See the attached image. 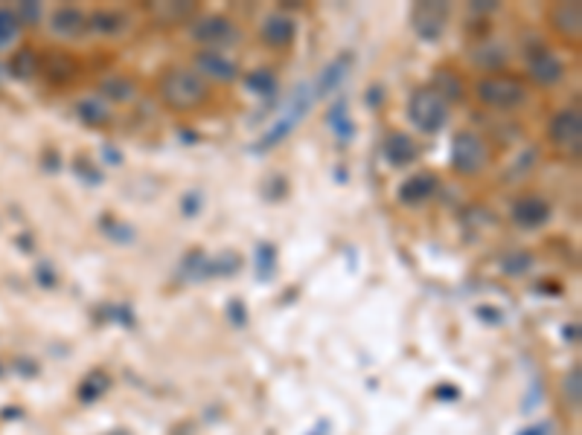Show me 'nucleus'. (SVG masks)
<instances>
[{
  "instance_id": "obj_18",
  "label": "nucleus",
  "mask_w": 582,
  "mask_h": 435,
  "mask_svg": "<svg viewBox=\"0 0 582 435\" xmlns=\"http://www.w3.org/2000/svg\"><path fill=\"white\" fill-rule=\"evenodd\" d=\"M41 72H44L53 84H70L79 76V62L67 53H47L41 58Z\"/></svg>"
},
{
  "instance_id": "obj_32",
  "label": "nucleus",
  "mask_w": 582,
  "mask_h": 435,
  "mask_svg": "<svg viewBox=\"0 0 582 435\" xmlns=\"http://www.w3.org/2000/svg\"><path fill=\"white\" fill-rule=\"evenodd\" d=\"M565 395H567V403H579V369H574L571 374H567V381H565Z\"/></svg>"
},
{
  "instance_id": "obj_11",
  "label": "nucleus",
  "mask_w": 582,
  "mask_h": 435,
  "mask_svg": "<svg viewBox=\"0 0 582 435\" xmlns=\"http://www.w3.org/2000/svg\"><path fill=\"white\" fill-rule=\"evenodd\" d=\"M509 218H513V224L518 229H542L553 218V207L542 195H524L513 203Z\"/></svg>"
},
{
  "instance_id": "obj_35",
  "label": "nucleus",
  "mask_w": 582,
  "mask_h": 435,
  "mask_svg": "<svg viewBox=\"0 0 582 435\" xmlns=\"http://www.w3.org/2000/svg\"><path fill=\"white\" fill-rule=\"evenodd\" d=\"M108 435H129V432H125V430H113V432H108Z\"/></svg>"
},
{
  "instance_id": "obj_23",
  "label": "nucleus",
  "mask_w": 582,
  "mask_h": 435,
  "mask_svg": "<svg viewBox=\"0 0 582 435\" xmlns=\"http://www.w3.org/2000/svg\"><path fill=\"white\" fill-rule=\"evenodd\" d=\"M9 70L15 72L18 79H33V76H38V72H41V58L35 55V50L24 47V50H18L15 55H12Z\"/></svg>"
},
{
  "instance_id": "obj_34",
  "label": "nucleus",
  "mask_w": 582,
  "mask_h": 435,
  "mask_svg": "<svg viewBox=\"0 0 582 435\" xmlns=\"http://www.w3.org/2000/svg\"><path fill=\"white\" fill-rule=\"evenodd\" d=\"M521 435H545V427L542 424H536V427H528Z\"/></svg>"
},
{
  "instance_id": "obj_19",
  "label": "nucleus",
  "mask_w": 582,
  "mask_h": 435,
  "mask_svg": "<svg viewBox=\"0 0 582 435\" xmlns=\"http://www.w3.org/2000/svg\"><path fill=\"white\" fill-rule=\"evenodd\" d=\"M88 29L105 38L123 35L129 29V14L120 9H96L94 14H88Z\"/></svg>"
},
{
  "instance_id": "obj_12",
  "label": "nucleus",
  "mask_w": 582,
  "mask_h": 435,
  "mask_svg": "<svg viewBox=\"0 0 582 435\" xmlns=\"http://www.w3.org/2000/svg\"><path fill=\"white\" fill-rule=\"evenodd\" d=\"M547 24H550V29L557 33L562 41H579V35H582V6L577 4V0H562V4H553L550 9H547Z\"/></svg>"
},
{
  "instance_id": "obj_3",
  "label": "nucleus",
  "mask_w": 582,
  "mask_h": 435,
  "mask_svg": "<svg viewBox=\"0 0 582 435\" xmlns=\"http://www.w3.org/2000/svg\"><path fill=\"white\" fill-rule=\"evenodd\" d=\"M449 113H451V105L431 84H422L408 96V120L425 137L439 134V130L449 125Z\"/></svg>"
},
{
  "instance_id": "obj_13",
  "label": "nucleus",
  "mask_w": 582,
  "mask_h": 435,
  "mask_svg": "<svg viewBox=\"0 0 582 435\" xmlns=\"http://www.w3.org/2000/svg\"><path fill=\"white\" fill-rule=\"evenodd\" d=\"M381 157H385L393 169H408L419 160V145L414 137H408L405 130H390L385 142H381Z\"/></svg>"
},
{
  "instance_id": "obj_1",
  "label": "nucleus",
  "mask_w": 582,
  "mask_h": 435,
  "mask_svg": "<svg viewBox=\"0 0 582 435\" xmlns=\"http://www.w3.org/2000/svg\"><path fill=\"white\" fill-rule=\"evenodd\" d=\"M158 99L173 113H192L210 102V84L192 67L169 64L158 76Z\"/></svg>"
},
{
  "instance_id": "obj_28",
  "label": "nucleus",
  "mask_w": 582,
  "mask_h": 435,
  "mask_svg": "<svg viewBox=\"0 0 582 435\" xmlns=\"http://www.w3.org/2000/svg\"><path fill=\"white\" fill-rule=\"evenodd\" d=\"M21 33V21L15 18V12L0 6V47H9L12 41Z\"/></svg>"
},
{
  "instance_id": "obj_21",
  "label": "nucleus",
  "mask_w": 582,
  "mask_h": 435,
  "mask_svg": "<svg viewBox=\"0 0 582 435\" xmlns=\"http://www.w3.org/2000/svg\"><path fill=\"white\" fill-rule=\"evenodd\" d=\"M76 116L88 128H105L111 122V108L105 99L99 96H84L76 102Z\"/></svg>"
},
{
  "instance_id": "obj_31",
  "label": "nucleus",
  "mask_w": 582,
  "mask_h": 435,
  "mask_svg": "<svg viewBox=\"0 0 582 435\" xmlns=\"http://www.w3.org/2000/svg\"><path fill=\"white\" fill-rule=\"evenodd\" d=\"M257 265H260V270H257L260 279H265V267H268V273L274 270V246L271 244H262L260 246V261H257Z\"/></svg>"
},
{
  "instance_id": "obj_30",
  "label": "nucleus",
  "mask_w": 582,
  "mask_h": 435,
  "mask_svg": "<svg viewBox=\"0 0 582 435\" xmlns=\"http://www.w3.org/2000/svg\"><path fill=\"white\" fill-rule=\"evenodd\" d=\"M12 12H15V18L21 24H38L41 21V6L38 4H18Z\"/></svg>"
},
{
  "instance_id": "obj_7",
  "label": "nucleus",
  "mask_w": 582,
  "mask_h": 435,
  "mask_svg": "<svg viewBox=\"0 0 582 435\" xmlns=\"http://www.w3.org/2000/svg\"><path fill=\"white\" fill-rule=\"evenodd\" d=\"M190 35L192 41L204 44L207 50H224L239 38V29L231 18H224V14H202V18L192 21Z\"/></svg>"
},
{
  "instance_id": "obj_8",
  "label": "nucleus",
  "mask_w": 582,
  "mask_h": 435,
  "mask_svg": "<svg viewBox=\"0 0 582 435\" xmlns=\"http://www.w3.org/2000/svg\"><path fill=\"white\" fill-rule=\"evenodd\" d=\"M449 4L443 0H419L410 9V26H414V33L422 38V41H439L446 33V24H449Z\"/></svg>"
},
{
  "instance_id": "obj_2",
  "label": "nucleus",
  "mask_w": 582,
  "mask_h": 435,
  "mask_svg": "<svg viewBox=\"0 0 582 435\" xmlns=\"http://www.w3.org/2000/svg\"><path fill=\"white\" fill-rule=\"evenodd\" d=\"M475 96L484 108L509 113V111H518L528 105L530 87L518 76H509V72H489V76L475 82Z\"/></svg>"
},
{
  "instance_id": "obj_14",
  "label": "nucleus",
  "mask_w": 582,
  "mask_h": 435,
  "mask_svg": "<svg viewBox=\"0 0 582 435\" xmlns=\"http://www.w3.org/2000/svg\"><path fill=\"white\" fill-rule=\"evenodd\" d=\"M260 38L268 44V47L286 50V47H291V44L297 41V21L291 18V14H286V12L268 14V18L262 21V26H260Z\"/></svg>"
},
{
  "instance_id": "obj_22",
  "label": "nucleus",
  "mask_w": 582,
  "mask_h": 435,
  "mask_svg": "<svg viewBox=\"0 0 582 435\" xmlns=\"http://www.w3.org/2000/svg\"><path fill=\"white\" fill-rule=\"evenodd\" d=\"M245 87L257 93V96H262V99H271V96H277V87L280 84H277L274 70L260 67V70H251L248 76H245Z\"/></svg>"
},
{
  "instance_id": "obj_24",
  "label": "nucleus",
  "mask_w": 582,
  "mask_h": 435,
  "mask_svg": "<svg viewBox=\"0 0 582 435\" xmlns=\"http://www.w3.org/2000/svg\"><path fill=\"white\" fill-rule=\"evenodd\" d=\"M330 125H332L335 137H338L340 142L352 140V134H356V122L350 120V111H347V102H344V99H340L338 105L330 111Z\"/></svg>"
},
{
  "instance_id": "obj_4",
  "label": "nucleus",
  "mask_w": 582,
  "mask_h": 435,
  "mask_svg": "<svg viewBox=\"0 0 582 435\" xmlns=\"http://www.w3.org/2000/svg\"><path fill=\"white\" fill-rule=\"evenodd\" d=\"M489 157H492L489 142L480 137L478 130H472V128L454 130L451 151H449L454 174H460V178H478V174L487 171Z\"/></svg>"
},
{
  "instance_id": "obj_27",
  "label": "nucleus",
  "mask_w": 582,
  "mask_h": 435,
  "mask_svg": "<svg viewBox=\"0 0 582 435\" xmlns=\"http://www.w3.org/2000/svg\"><path fill=\"white\" fill-rule=\"evenodd\" d=\"M472 58H475V64H480V67L498 70L507 62V50L504 47H489V44H484V47H475Z\"/></svg>"
},
{
  "instance_id": "obj_17",
  "label": "nucleus",
  "mask_w": 582,
  "mask_h": 435,
  "mask_svg": "<svg viewBox=\"0 0 582 435\" xmlns=\"http://www.w3.org/2000/svg\"><path fill=\"white\" fill-rule=\"evenodd\" d=\"M437 195V178L429 171L410 174V178L400 186V203L402 207H419V203L431 200Z\"/></svg>"
},
{
  "instance_id": "obj_15",
  "label": "nucleus",
  "mask_w": 582,
  "mask_h": 435,
  "mask_svg": "<svg viewBox=\"0 0 582 435\" xmlns=\"http://www.w3.org/2000/svg\"><path fill=\"white\" fill-rule=\"evenodd\" d=\"M350 67H352V53H350V50H347V53H340V55H335L332 62L318 72L315 84L309 87V91H311V99H326V96H332V93L338 91V84L347 79Z\"/></svg>"
},
{
  "instance_id": "obj_5",
  "label": "nucleus",
  "mask_w": 582,
  "mask_h": 435,
  "mask_svg": "<svg viewBox=\"0 0 582 435\" xmlns=\"http://www.w3.org/2000/svg\"><path fill=\"white\" fill-rule=\"evenodd\" d=\"M311 91L306 84H301L294 91V96H291V102L286 105V111H282L277 120H274V125L265 130V134L260 137V142L253 145V151H271V149H277V145L282 142V140H289L291 137V130L303 122V116L309 113V108H311Z\"/></svg>"
},
{
  "instance_id": "obj_6",
  "label": "nucleus",
  "mask_w": 582,
  "mask_h": 435,
  "mask_svg": "<svg viewBox=\"0 0 582 435\" xmlns=\"http://www.w3.org/2000/svg\"><path fill=\"white\" fill-rule=\"evenodd\" d=\"M547 137L553 149H559L571 157H579L582 149V113L579 108H562L550 116L547 122Z\"/></svg>"
},
{
  "instance_id": "obj_9",
  "label": "nucleus",
  "mask_w": 582,
  "mask_h": 435,
  "mask_svg": "<svg viewBox=\"0 0 582 435\" xmlns=\"http://www.w3.org/2000/svg\"><path fill=\"white\" fill-rule=\"evenodd\" d=\"M524 58H528V76L542 84V87H553L565 79V64L562 58L553 53L545 44H533L530 50H524Z\"/></svg>"
},
{
  "instance_id": "obj_26",
  "label": "nucleus",
  "mask_w": 582,
  "mask_h": 435,
  "mask_svg": "<svg viewBox=\"0 0 582 435\" xmlns=\"http://www.w3.org/2000/svg\"><path fill=\"white\" fill-rule=\"evenodd\" d=\"M105 389H108V377H105L103 372H94V374H88V377L82 381V386H79V401L94 403V401L103 398Z\"/></svg>"
},
{
  "instance_id": "obj_10",
  "label": "nucleus",
  "mask_w": 582,
  "mask_h": 435,
  "mask_svg": "<svg viewBox=\"0 0 582 435\" xmlns=\"http://www.w3.org/2000/svg\"><path fill=\"white\" fill-rule=\"evenodd\" d=\"M192 70L202 76L204 82L212 79V82H222V84H231L239 79V64L233 62L231 55L224 50H198L192 55Z\"/></svg>"
},
{
  "instance_id": "obj_20",
  "label": "nucleus",
  "mask_w": 582,
  "mask_h": 435,
  "mask_svg": "<svg viewBox=\"0 0 582 435\" xmlns=\"http://www.w3.org/2000/svg\"><path fill=\"white\" fill-rule=\"evenodd\" d=\"M96 96L105 99V102H132L137 93V84L129 76H120V72H111V76L99 79L96 84Z\"/></svg>"
},
{
  "instance_id": "obj_25",
  "label": "nucleus",
  "mask_w": 582,
  "mask_h": 435,
  "mask_svg": "<svg viewBox=\"0 0 582 435\" xmlns=\"http://www.w3.org/2000/svg\"><path fill=\"white\" fill-rule=\"evenodd\" d=\"M431 87H434V91L449 102V105H451V99H454V102H460V99H463V82H460L458 76H449V70H439Z\"/></svg>"
},
{
  "instance_id": "obj_16",
  "label": "nucleus",
  "mask_w": 582,
  "mask_h": 435,
  "mask_svg": "<svg viewBox=\"0 0 582 435\" xmlns=\"http://www.w3.org/2000/svg\"><path fill=\"white\" fill-rule=\"evenodd\" d=\"M50 29L62 38H79L88 33V14L79 6H59L50 14Z\"/></svg>"
},
{
  "instance_id": "obj_33",
  "label": "nucleus",
  "mask_w": 582,
  "mask_h": 435,
  "mask_svg": "<svg viewBox=\"0 0 582 435\" xmlns=\"http://www.w3.org/2000/svg\"><path fill=\"white\" fill-rule=\"evenodd\" d=\"M469 9L478 12V14H489V12H498L501 6L495 4V0H480V4H469Z\"/></svg>"
},
{
  "instance_id": "obj_29",
  "label": "nucleus",
  "mask_w": 582,
  "mask_h": 435,
  "mask_svg": "<svg viewBox=\"0 0 582 435\" xmlns=\"http://www.w3.org/2000/svg\"><path fill=\"white\" fill-rule=\"evenodd\" d=\"M530 265H533V256L530 253H513V256H507L501 261V267L507 273H524V270H530Z\"/></svg>"
}]
</instances>
